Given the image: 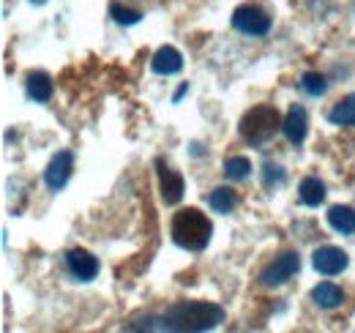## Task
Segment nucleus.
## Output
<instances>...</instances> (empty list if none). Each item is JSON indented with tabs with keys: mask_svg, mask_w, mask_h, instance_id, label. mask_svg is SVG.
I'll return each instance as SVG.
<instances>
[{
	"mask_svg": "<svg viewBox=\"0 0 355 333\" xmlns=\"http://www.w3.org/2000/svg\"><path fill=\"white\" fill-rule=\"evenodd\" d=\"M173 241L186 251H202L214 238V224L200 208H183L173 216Z\"/></svg>",
	"mask_w": 355,
	"mask_h": 333,
	"instance_id": "f03ea898",
	"label": "nucleus"
},
{
	"mask_svg": "<svg viewBox=\"0 0 355 333\" xmlns=\"http://www.w3.org/2000/svg\"><path fill=\"white\" fill-rule=\"evenodd\" d=\"M309 298L314 306H320V309H325V311L339 309V306L345 303V292H342V287H336L334 282H320V284L311 290Z\"/></svg>",
	"mask_w": 355,
	"mask_h": 333,
	"instance_id": "ddd939ff",
	"label": "nucleus"
},
{
	"mask_svg": "<svg viewBox=\"0 0 355 333\" xmlns=\"http://www.w3.org/2000/svg\"><path fill=\"white\" fill-rule=\"evenodd\" d=\"M328 224L342 232V235H353L355 232V210L350 205H334L328 210Z\"/></svg>",
	"mask_w": 355,
	"mask_h": 333,
	"instance_id": "dca6fc26",
	"label": "nucleus"
},
{
	"mask_svg": "<svg viewBox=\"0 0 355 333\" xmlns=\"http://www.w3.org/2000/svg\"><path fill=\"white\" fill-rule=\"evenodd\" d=\"M186 90H189V83H183V85H180V87H178V90H175V96H173V101H175V104H178V101H180V99H183V96H186Z\"/></svg>",
	"mask_w": 355,
	"mask_h": 333,
	"instance_id": "4be33fe9",
	"label": "nucleus"
},
{
	"mask_svg": "<svg viewBox=\"0 0 355 333\" xmlns=\"http://www.w3.org/2000/svg\"><path fill=\"white\" fill-rule=\"evenodd\" d=\"M235 191L232 189H227V186H219V189H214L211 194H208V205L214 213H230V210L235 208Z\"/></svg>",
	"mask_w": 355,
	"mask_h": 333,
	"instance_id": "a211bd4d",
	"label": "nucleus"
},
{
	"mask_svg": "<svg viewBox=\"0 0 355 333\" xmlns=\"http://www.w3.org/2000/svg\"><path fill=\"white\" fill-rule=\"evenodd\" d=\"M170 331H211L224 323V309L208 300H175L164 311Z\"/></svg>",
	"mask_w": 355,
	"mask_h": 333,
	"instance_id": "f257e3e1",
	"label": "nucleus"
},
{
	"mask_svg": "<svg viewBox=\"0 0 355 333\" xmlns=\"http://www.w3.org/2000/svg\"><path fill=\"white\" fill-rule=\"evenodd\" d=\"M249 175H252V162H249L246 156H230V159L224 162V178H227V180L241 183V180H246Z\"/></svg>",
	"mask_w": 355,
	"mask_h": 333,
	"instance_id": "f3484780",
	"label": "nucleus"
},
{
	"mask_svg": "<svg viewBox=\"0 0 355 333\" xmlns=\"http://www.w3.org/2000/svg\"><path fill=\"white\" fill-rule=\"evenodd\" d=\"M328 121L334 126H355V93H347L331 107Z\"/></svg>",
	"mask_w": 355,
	"mask_h": 333,
	"instance_id": "2eb2a0df",
	"label": "nucleus"
},
{
	"mask_svg": "<svg viewBox=\"0 0 355 333\" xmlns=\"http://www.w3.org/2000/svg\"><path fill=\"white\" fill-rule=\"evenodd\" d=\"M110 17L118 22V25H137L139 19H142V14L139 11H134V8H126V6H121V3H112L110 6Z\"/></svg>",
	"mask_w": 355,
	"mask_h": 333,
	"instance_id": "aec40b11",
	"label": "nucleus"
},
{
	"mask_svg": "<svg viewBox=\"0 0 355 333\" xmlns=\"http://www.w3.org/2000/svg\"><path fill=\"white\" fill-rule=\"evenodd\" d=\"M71 172H74V156H71V151H60V153H55L44 169L46 189L55 191V194L63 191L66 183L71 180Z\"/></svg>",
	"mask_w": 355,
	"mask_h": 333,
	"instance_id": "423d86ee",
	"label": "nucleus"
},
{
	"mask_svg": "<svg viewBox=\"0 0 355 333\" xmlns=\"http://www.w3.org/2000/svg\"><path fill=\"white\" fill-rule=\"evenodd\" d=\"M260 175H263V186H266V189H273V186L284 183V178H287V172L279 164H273V162H266L263 169H260Z\"/></svg>",
	"mask_w": 355,
	"mask_h": 333,
	"instance_id": "412c9836",
	"label": "nucleus"
},
{
	"mask_svg": "<svg viewBox=\"0 0 355 333\" xmlns=\"http://www.w3.org/2000/svg\"><path fill=\"white\" fill-rule=\"evenodd\" d=\"M284 137L290 139V145H301L309 134V112L301 107V104H293L284 115V123H282Z\"/></svg>",
	"mask_w": 355,
	"mask_h": 333,
	"instance_id": "9d476101",
	"label": "nucleus"
},
{
	"mask_svg": "<svg viewBox=\"0 0 355 333\" xmlns=\"http://www.w3.org/2000/svg\"><path fill=\"white\" fill-rule=\"evenodd\" d=\"M282 123H284V121H282V115H279L276 107H270V104H257V107L246 110V115L241 118L238 134H241V139H243L246 145L260 148V145H266L268 139L276 137V131H282Z\"/></svg>",
	"mask_w": 355,
	"mask_h": 333,
	"instance_id": "7ed1b4c3",
	"label": "nucleus"
},
{
	"mask_svg": "<svg viewBox=\"0 0 355 333\" xmlns=\"http://www.w3.org/2000/svg\"><path fill=\"white\" fill-rule=\"evenodd\" d=\"M298 197H301V203L309 205V208L322 205V203H325V183H322L320 178H314V175L304 178L301 186H298Z\"/></svg>",
	"mask_w": 355,
	"mask_h": 333,
	"instance_id": "4468645a",
	"label": "nucleus"
},
{
	"mask_svg": "<svg viewBox=\"0 0 355 333\" xmlns=\"http://www.w3.org/2000/svg\"><path fill=\"white\" fill-rule=\"evenodd\" d=\"M232 28L241 31L243 36L260 39V36H268V31H270V17H268V11L263 6L243 3V6H238L232 11Z\"/></svg>",
	"mask_w": 355,
	"mask_h": 333,
	"instance_id": "20e7f679",
	"label": "nucleus"
},
{
	"mask_svg": "<svg viewBox=\"0 0 355 333\" xmlns=\"http://www.w3.org/2000/svg\"><path fill=\"white\" fill-rule=\"evenodd\" d=\"M311 265L322 276H336L350 265V259H347L345 251L336 249V246H322V249H317L311 254Z\"/></svg>",
	"mask_w": 355,
	"mask_h": 333,
	"instance_id": "1a4fd4ad",
	"label": "nucleus"
},
{
	"mask_svg": "<svg viewBox=\"0 0 355 333\" xmlns=\"http://www.w3.org/2000/svg\"><path fill=\"white\" fill-rule=\"evenodd\" d=\"M298 271H301V257H298L295 251H287V254L270 259L266 268L260 271V284L268 287V290H270V287H282V284H287Z\"/></svg>",
	"mask_w": 355,
	"mask_h": 333,
	"instance_id": "39448f33",
	"label": "nucleus"
},
{
	"mask_svg": "<svg viewBox=\"0 0 355 333\" xmlns=\"http://www.w3.org/2000/svg\"><path fill=\"white\" fill-rule=\"evenodd\" d=\"M25 93L31 101L36 104H46L55 93V85H52V77L46 71H31L28 80H25Z\"/></svg>",
	"mask_w": 355,
	"mask_h": 333,
	"instance_id": "f8f14e48",
	"label": "nucleus"
},
{
	"mask_svg": "<svg viewBox=\"0 0 355 333\" xmlns=\"http://www.w3.org/2000/svg\"><path fill=\"white\" fill-rule=\"evenodd\" d=\"M156 175H159V191H162V200L167 205H178L183 200V191H186V183H183V175L173 169L164 159H156Z\"/></svg>",
	"mask_w": 355,
	"mask_h": 333,
	"instance_id": "0eeeda50",
	"label": "nucleus"
},
{
	"mask_svg": "<svg viewBox=\"0 0 355 333\" xmlns=\"http://www.w3.org/2000/svg\"><path fill=\"white\" fill-rule=\"evenodd\" d=\"M301 87H304V93L320 99V96H325V90H328V80H325L320 71H306V74L301 77Z\"/></svg>",
	"mask_w": 355,
	"mask_h": 333,
	"instance_id": "6ab92c4d",
	"label": "nucleus"
},
{
	"mask_svg": "<svg viewBox=\"0 0 355 333\" xmlns=\"http://www.w3.org/2000/svg\"><path fill=\"white\" fill-rule=\"evenodd\" d=\"M66 271L77 282H93L98 276L101 265H98V259L88 249H69L66 251Z\"/></svg>",
	"mask_w": 355,
	"mask_h": 333,
	"instance_id": "6e6552de",
	"label": "nucleus"
},
{
	"mask_svg": "<svg viewBox=\"0 0 355 333\" xmlns=\"http://www.w3.org/2000/svg\"><path fill=\"white\" fill-rule=\"evenodd\" d=\"M150 69L159 77H173L183 69V55L178 52L175 46H159L153 52V58H150Z\"/></svg>",
	"mask_w": 355,
	"mask_h": 333,
	"instance_id": "9b49d317",
	"label": "nucleus"
},
{
	"mask_svg": "<svg viewBox=\"0 0 355 333\" xmlns=\"http://www.w3.org/2000/svg\"><path fill=\"white\" fill-rule=\"evenodd\" d=\"M33 3H46V0H33Z\"/></svg>",
	"mask_w": 355,
	"mask_h": 333,
	"instance_id": "5701e85b",
	"label": "nucleus"
}]
</instances>
